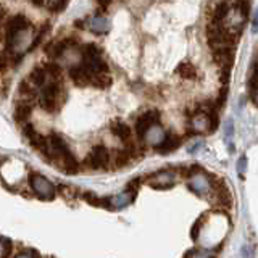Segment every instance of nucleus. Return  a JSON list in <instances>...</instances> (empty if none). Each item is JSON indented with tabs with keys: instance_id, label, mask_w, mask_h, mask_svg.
<instances>
[{
	"instance_id": "aec40b11",
	"label": "nucleus",
	"mask_w": 258,
	"mask_h": 258,
	"mask_svg": "<svg viewBox=\"0 0 258 258\" xmlns=\"http://www.w3.org/2000/svg\"><path fill=\"white\" fill-rule=\"evenodd\" d=\"M228 15H229V5L228 4H218L215 7V15H213L215 21L213 23H223L226 18H228Z\"/></svg>"
},
{
	"instance_id": "9b49d317",
	"label": "nucleus",
	"mask_w": 258,
	"mask_h": 258,
	"mask_svg": "<svg viewBox=\"0 0 258 258\" xmlns=\"http://www.w3.org/2000/svg\"><path fill=\"white\" fill-rule=\"evenodd\" d=\"M179 145H181V139H179V137L168 133V134H165V139L157 147V150L161 153V155H168L169 152L176 150L177 147H179Z\"/></svg>"
},
{
	"instance_id": "423d86ee",
	"label": "nucleus",
	"mask_w": 258,
	"mask_h": 258,
	"mask_svg": "<svg viewBox=\"0 0 258 258\" xmlns=\"http://www.w3.org/2000/svg\"><path fill=\"white\" fill-rule=\"evenodd\" d=\"M158 121H160V113L152 110V111H147L144 113V115H141L139 118H137L136 121V133L137 136L141 137V139H144L145 136H147V133L150 131L152 127L158 126Z\"/></svg>"
},
{
	"instance_id": "4468645a",
	"label": "nucleus",
	"mask_w": 258,
	"mask_h": 258,
	"mask_svg": "<svg viewBox=\"0 0 258 258\" xmlns=\"http://www.w3.org/2000/svg\"><path fill=\"white\" fill-rule=\"evenodd\" d=\"M134 194H136L134 190L127 189V190H124V192H121L119 196L108 199V205H115V208H123V207H126V205L131 204L133 199H134Z\"/></svg>"
},
{
	"instance_id": "b1692460",
	"label": "nucleus",
	"mask_w": 258,
	"mask_h": 258,
	"mask_svg": "<svg viewBox=\"0 0 258 258\" xmlns=\"http://www.w3.org/2000/svg\"><path fill=\"white\" fill-rule=\"evenodd\" d=\"M200 224H202V220L196 221V224H194V228H192V239L196 240L197 236H199V228H200Z\"/></svg>"
},
{
	"instance_id": "6ab92c4d",
	"label": "nucleus",
	"mask_w": 258,
	"mask_h": 258,
	"mask_svg": "<svg viewBox=\"0 0 258 258\" xmlns=\"http://www.w3.org/2000/svg\"><path fill=\"white\" fill-rule=\"evenodd\" d=\"M47 71H45V68H36L34 71L31 73L29 75V81L34 86H42V84H45V79H47Z\"/></svg>"
},
{
	"instance_id": "f257e3e1",
	"label": "nucleus",
	"mask_w": 258,
	"mask_h": 258,
	"mask_svg": "<svg viewBox=\"0 0 258 258\" xmlns=\"http://www.w3.org/2000/svg\"><path fill=\"white\" fill-rule=\"evenodd\" d=\"M34 37V29L31 23L23 15H16L7 23L5 28V40L7 50L15 56H21L32 47L31 40Z\"/></svg>"
},
{
	"instance_id": "f3484780",
	"label": "nucleus",
	"mask_w": 258,
	"mask_h": 258,
	"mask_svg": "<svg viewBox=\"0 0 258 258\" xmlns=\"http://www.w3.org/2000/svg\"><path fill=\"white\" fill-rule=\"evenodd\" d=\"M31 116V103H26V102H20L16 105L15 108V119L18 121V123H24V121H28Z\"/></svg>"
},
{
	"instance_id": "2eb2a0df",
	"label": "nucleus",
	"mask_w": 258,
	"mask_h": 258,
	"mask_svg": "<svg viewBox=\"0 0 258 258\" xmlns=\"http://www.w3.org/2000/svg\"><path fill=\"white\" fill-rule=\"evenodd\" d=\"M24 136L28 137V141L31 142V145H34V147H37V149H40V150L44 149V145H45V141H47V139H44L42 136L37 134V133H36V129L32 127L31 124H29V126H24Z\"/></svg>"
},
{
	"instance_id": "1a4fd4ad",
	"label": "nucleus",
	"mask_w": 258,
	"mask_h": 258,
	"mask_svg": "<svg viewBox=\"0 0 258 258\" xmlns=\"http://www.w3.org/2000/svg\"><path fill=\"white\" fill-rule=\"evenodd\" d=\"M187 187L192 192H196L197 196H207L212 190V182L204 174H194L187 182Z\"/></svg>"
},
{
	"instance_id": "39448f33",
	"label": "nucleus",
	"mask_w": 258,
	"mask_h": 258,
	"mask_svg": "<svg viewBox=\"0 0 258 258\" xmlns=\"http://www.w3.org/2000/svg\"><path fill=\"white\" fill-rule=\"evenodd\" d=\"M108 161H110V152L105 145H95V147L89 152V155L86 157V165L94 169L107 168Z\"/></svg>"
},
{
	"instance_id": "0eeeda50",
	"label": "nucleus",
	"mask_w": 258,
	"mask_h": 258,
	"mask_svg": "<svg viewBox=\"0 0 258 258\" xmlns=\"http://www.w3.org/2000/svg\"><path fill=\"white\" fill-rule=\"evenodd\" d=\"M149 184L153 189H169L176 184V173L171 169H165V171H158L152 177Z\"/></svg>"
},
{
	"instance_id": "9d476101",
	"label": "nucleus",
	"mask_w": 258,
	"mask_h": 258,
	"mask_svg": "<svg viewBox=\"0 0 258 258\" xmlns=\"http://www.w3.org/2000/svg\"><path fill=\"white\" fill-rule=\"evenodd\" d=\"M70 78H71V81L75 83L76 86H81V87H84V86H89L91 84V81H92V78L89 76V73L81 67H75V68H71L70 70Z\"/></svg>"
},
{
	"instance_id": "f03ea898",
	"label": "nucleus",
	"mask_w": 258,
	"mask_h": 258,
	"mask_svg": "<svg viewBox=\"0 0 258 258\" xmlns=\"http://www.w3.org/2000/svg\"><path fill=\"white\" fill-rule=\"evenodd\" d=\"M81 67L89 73V76L92 79L99 75H107L108 73V64L103 61L100 48L94 44H87L83 50V63H81Z\"/></svg>"
},
{
	"instance_id": "f8f14e48",
	"label": "nucleus",
	"mask_w": 258,
	"mask_h": 258,
	"mask_svg": "<svg viewBox=\"0 0 258 258\" xmlns=\"http://www.w3.org/2000/svg\"><path fill=\"white\" fill-rule=\"evenodd\" d=\"M89 23V29L95 34H105V32L110 31V21L103 16H94L87 21Z\"/></svg>"
},
{
	"instance_id": "393cba45",
	"label": "nucleus",
	"mask_w": 258,
	"mask_h": 258,
	"mask_svg": "<svg viewBox=\"0 0 258 258\" xmlns=\"http://www.w3.org/2000/svg\"><path fill=\"white\" fill-rule=\"evenodd\" d=\"M245 163H247L245 157H242L239 160V174H244V171H245Z\"/></svg>"
},
{
	"instance_id": "dca6fc26",
	"label": "nucleus",
	"mask_w": 258,
	"mask_h": 258,
	"mask_svg": "<svg viewBox=\"0 0 258 258\" xmlns=\"http://www.w3.org/2000/svg\"><path fill=\"white\" fill-rule=\"evenodd\" d=\"M176 73L184 79H197V68L189 61H182L177 64Z\"/></svg>"
},
{
	"instance_id": "20e7f679",
	"label": "nucleus",
	"mask_w": 258,
	"mask_h": 258,
	"mask_svg": "<svg viewBox=\"0 0 258 258\" xmlns=\"http://www.w3.org/2000/svg\"><path fill=\"white\" fill-rule=\"evenodd\" d=\"M31 187L37 194V197L44 200H52L55 197V187L53 184L47 179V177L40 174H32L31 176Z\"/></svg>"
},
{
	"instance_id": "412c9836",
	"label": "nucleus",
	"mask_w": 258,
	"mask_h": 258,
	"mask_svg": "<svg viewBox=\"0 0 258 258\" xmlns=\"http://www.w3.org/2000/svg\"><path fill=\"white\" fill-rule=\"evenodd\" d=\"M12 252V242L7 237H0V258H7Z\"/></svg>"
},
{
	"instance_id": "5701e85b",
	"label": "nucleus",
	"mask_w": 258,
	"mask_h": 258,
	"mask_svg": "<svg viewBox=\"0 0 258 258\" xmlns=\"http://www.w3.org/2000/svg\"><path fill=\"white\" fill-rule=\"evenodd\" d=\"M226 139H228L231 142L232 139V121L229 119L228 123H226Z\"/></svg>"
},
{
	"instance_id": "6e6552de",
	"label": "nucleus",
	"mask_w": 258,
	"mask_h": 258,
	"mask_svg": "<svg viewBox=\"0 0 258 258\" xmlns=\"http://www.w3.org/2000/svg\"><path fill=\"white\" fill-rule=\"evenodd\" d=\"M216 126L213 123L212 115H204V113H199V115H192L190 116V131L197 133V134H204L212 131V127Z\"/></svg>"
},
{
	"instance_id": "c756f323",
	"label": "nucleus",
	"mask_w": 258,
	"mask_h": 258,
	"mask_svg": "<svg viewBox=\"0 0 258 258\" xmlns=\"http://www.w3.org/2000/svg\"><path fill=\"white\" fill-rule=\"evenodd\" d=\"M0 23H2V13H0ZM0 26H2V24H0Z\"/></svg>"
},
{
	"instance_id": "c85d7f7f",
	"label": "nucleus",
	"mask_w": 258,
	"mask_h": 258,
	"mask_svg": "<svg viewBox=\"0 0 258 258\" xmlns=\"http://www.w3.org/2000/svg\"><path fill=\"white\" fill-rule=\"evenodd\" d=\"M255 102L258 103V91H255Z\"/></svg>"
},
{
	"instance_id": "cd10ccee",
	"label": "nucleus",
	"mask_w": 258,
	"mask_h": 258,
	"mask_svg": "<svg viewBox=\"0 0 258 258\" xmlns=\"http://www.w3.org/2000/svg\"><path fill=\"white\" fill-rule=\"evenodd\" d=\"M255 76L258 78V58H256V63H255Z\"/></svg>"
},
{
	"instance_id": "a878e982",
	"label": "nucleus",
	"mask_w": 258,
	"mask_h": 258,
	"mask_svg": "<svg viewBox=\"0 0 258 258\" xmlns=\"http://www.w3.org/2000/svg\"><path fill=\"white\" fill-rule=\"evenodd\" d=\"M15 258H37V256L34 253H31V252H23L20 255H16Z\"/></svg>"
},
{
	"instance_id": "4be33fe9",
	"label": "nucleus",
	"mask_w": 258,
	"mask_h": 258,
	"mask_svg": "<svg viewBox=\"0 0 258 258\" xmlns=\"http://www.w3.org/2000/svg\"><path fill=\"white\" fill-rule=\"evenodd\" d=\"M40 5H42V7L52 8L53 12H58V10H63V8L67 7V2H42Z\"/></svg>"
},
{
	"instance_id": "a211bd4d",
	"label": "nucleus",
	"mask_w": 258,
	"mask_h": 258,
	"mask_svg": "<svg viewBox=\"0 0 258 258\" xmlns=\"http://www.w3.org/2000/svg\"><path fill=\"white\" fill-rule=\"evenodd\" d=\"M149 139V142L153 145V147H158V145L163 142V139H165V131L161 129L160 126H155V127H152L150 131L147 133V136H145Z\"/></svg>"
},
{
	"instance_id": "7ed1b4c3",
	"label": "nucleus",
	"mask_w": 258,
	"mask_h": 258,
	"mask_svg": "<svg viewBox=\"0 0 258 258\" xmlns=\"http://www.w3.org/2000/svg\"><path fill=\"white\" fill-rule=\"evenodd\" d=\"M40 107H42L45 111L53 113L60 108V105L63 103V95H61V87L58 83H48L44 86L42 94H40Z\"/></svg>"
},
{
	"instance_id": "bb28decb",
	"label": "nucleus",
	"mask_w": 258,
	"mask_h": 258,
	"mask_svg": "<svg viewBox=\"0 0 258 258\" xmlns=\"http://www.w3.org/2000/svg\"><path fill=\"white\" fill-rule=\"evenodd\" d=\"M253 31H258V8L253 12Z\"/></svg>"
},
{
	"instance_id": "ddd939ff",
	"label": "nucleus",
	"mask_w": 258,
	"mask_h": 258,
	"mask_svg": "<svg viewBox=\"0 0 258 258\" xmlns=\"http://www.w3.org/2000/svg\"><path fill=\"white\" fill-rule=\"evenodd\" d=\"M111 133L115 134L119 141H123V142H127L129 139H131V127H129L126 123H123V121H113V124H111Z\"/></svg>"
}]
</instances>
